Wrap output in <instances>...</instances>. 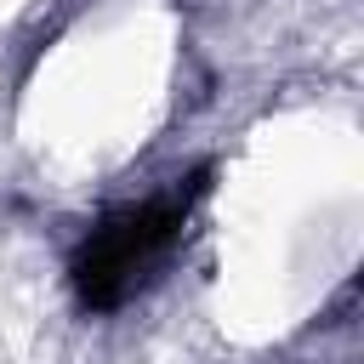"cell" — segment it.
I'll return each mask as SVG.
<instances>
[{"label": "cell", "mask_w": 364, "mask_h": 364, "mask_svg": "<svg viewBox=\"0 0 364 364\" xmlns=\"http://www.w3.org/2000/svg\"><path fill=\"white\" fill-rule=\"evenodd\" d=\"M182 222H188V193H159V199H142L119 216H108L80 262H74V284L91 307H114L125 301L131 290H142L154 279V267L176 250L182 239Z\"/></svg>", "instance_id": "1"}]
</instances>
